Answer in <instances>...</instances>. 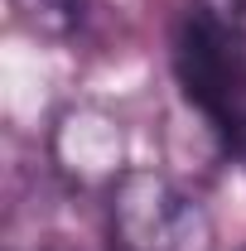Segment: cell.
Here are the masks:
<instances>
[{"label":"cell","instance_id":"cell-1","mask_svg":"<svg viewBox=\"0 0 246 251\" xmlns=\"http://www.w3.org/2000/svg\"><path fill=\"white\" fill-rule=\"evenodd\" d=\"M174 73L184 97L227 145V155L246 164V39L188 10L174 34Z\"/></svg>","mask_w":246,"mask_h":251},{"label":"cell","instance_id":"cell-2","mask_svg":"<svg viewBox=\"0 0 246 251\" xmlns=\"http://www.w3.org/2000/svg\"><path fill=\"white\" fill-rule=\"evenodd\" d=\"M116 251H213V218L198 193L159 169H125L106 193Z\"/></svg>","mask_w":246,"mask_h":251},{"label":"cell","instance_id":"cell-3","mask_svg":"<svg viewBox=\"0 0 246 251\" xmlns=\"http://www.w3.org/2000/svg\"><path fill=\"white\" fill-rule=\"evenodd\" d=\"M53 155H58V169L68 179H77V184L87 188H116L125 169V135L121 126L111 121L106 111H92V106H82V111H68L53 130Z\"/></svg>","mask_w":246,"mask_h":251},{"label":"cell","instance_id":"cell-4","mask_svg":"<svg viewBox=\"0 0 246 251\" xmlns=\"http://www.w3.org/2000/svg\"><path fill=\"white\" fill-rule=\"evenodd\" d=\"M5 5L10 20L34 39H68L87 20V0H5Z\"/></svg>","mask_w":246,"mask_h":251},{"label":"cell","instance_id":"cell-5","mask_svg":"<svg viewBox=\"0 0 246 251\" xmlns=\"http://www.w3.org/2000/svg\"><path fill=\"white\" fill-rule=\"evenodd\" d=\"M193 10H198L203 20L222 25L227 34L246 39V0H193Z\"/></svg>","mask_w":246,"mask_h":251},{"label":"cell","instance_id":"cell-6","mask_svg":"<svg viewBox=\"0 0 246 251\" xmlns=\"http://www.w3.org/2000/svg\"><path fill=\"white\" fill-rule=\"evenodd\" d=\"M53 251H63V247H53Z\"/></svg>","mask_w":246,"mask_h":251},{"label":"cell","instance_id":"cell-7","mask_svg":"<svg viewBox=\"0 0 246 251\" xmlns=\"http://www.w3.org/2000/svg\"><path fill=\"white\" fill-rule=\"evenodd\" d=\"M242 251H246V247H242Z\"/></svg>","mask_w":246,"mask_h":251}]
</instances>
